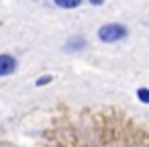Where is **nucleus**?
<instances>
[{"label":"nucleus","mask_w":149,"mask_h":147,"mask_svg":"<svg viewBox=\"0 0 149 147\" xmlns=\"http://www.w3.org/2000/svg\"><path fill=\"white\" fill-rule=\"evenodd\" d=\"M84 47H86V39L80 37V35L70 37L68 43H65V51H80V49H84Z\"/></svg>","instance_id":"7ed1b4c3"},{"label":"nucleus","mask_w":149,"mask_h":147,"mask_svg":"<svg viewBox=\"0 0 149 147\" xmlns=\"http://www.w3.org/2000/svg\"><path fill=\"white\" fill-rule=\"evenodd\" d=\"M139 100L141 102H149V92H147V88H139Z\"/></svg>","instance_id":"39448f33"},{"label":"nucleus","mask_w":149,"mask_h":147,"mask_svg":"<svg viewBox=\"0 0 149 147\" xmlns=\"http://www.w3.org/2000/svg\"><path fill=\"white\" fill-rule=\"evenodd\" d=\"M17 59L13 55H6V53H0V78L2 76H10L15 70H17Z\"/></svg>","instance_id":"f03ea898"},{"label":"nucleus","mask_w":149,"mask_h":147,"mask_svg":"<svg viewBox=\"0 0 149 147\" xmlns=\"http://www.w3.org/2000/svg\"><path fill=\"white\" fill-rule=\"evenodd\" d=\"M127 37V27L123 25H116V23H110V25H102L98 29V39L102 43H116L120 39Z\"/></svg>","instance_id":"f257e3e1"},{"label":"nucleus","mask_w":149,"mask_h":147,"mask_svg":"<svg viewBox=\"0 0 149 147\" xmlns=\"http://www.w3.org/2000/svg\"><path fill=\"white\" fill-rule=\"evenodd\" d=\"M88 2H90L92 6H100V4L104 2V0H88Z\"/></svg>","instance_id":"0eeeda50"},{"label":"nucleus","mask_w":149,"mask_h":147,"mask_svg":"<svg viewBox=\"0 0 149 147\" xmlns=\"http://www.w3.org/2000/svg\"><path fill=\"white\" fill-rule=\"evenodd\" d=\"M51 80H53L51 76H41V78H39V80H37L35 84H37V86H47V84H49Z\"/></svg>","instance_id":"423d86ee"},{"label":"nucleus","mask_w":149,"mask_h":147,"mask_svg":"<svg viewBox=\"0 0 149 147\" xmlns=\"http://www.w3.org/2000/svg\"><path fill=\"white\" fill-rule=\"evenodd\" d=\"M84 2V0H53V4L59 8H76Z\"/></svg>","instance_id":"20e7f679"}]
</instances>
